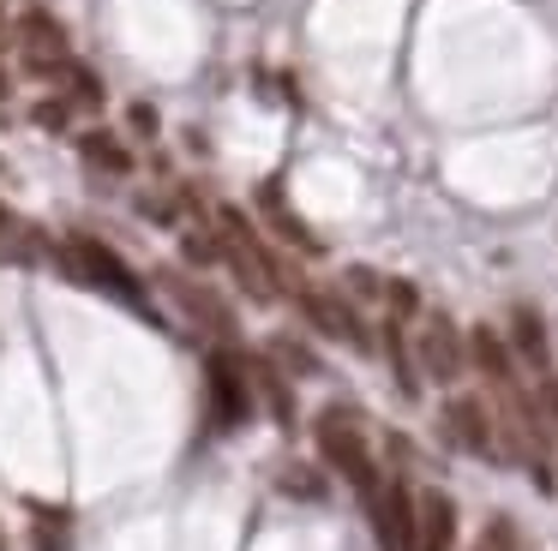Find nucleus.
Returning <instances> with one entry per match:
<instances>
[{"label":"nucleus","mask_w":558,"mask_h":551,"mask_svg":"<svg viewBox=\"0 0 558 551\" xmlns=\"http://www.w3.org/2000/svg\"><path fill=\"white\" fill-rule=\"evenodd\" d=\"M438 419H445V438L462 455H498V426H493V407L481 395H450Z\"/></svg>","instance_id":"0eeeda50"},{"label":"nucleus","mask_w":558,"mask_h":551,"mask_svg":"<svg viewBox=\"0 0 558 551\" xmlns=\"http://www.w3.org/2000/svg\"><path fill=\"white\" fill-rule=\"evenodd\" d=\"M457 546V503L445 491H421V534H414V551H450Z\"/></svg>","instance_id":"ddd939ff"},{"label":"nucleus","mask_w":558,"mask_h":551,"mask_svg":"<svg viewBox=\"0 0 558 551\" xmlns=\"http://www.w3.org/2000/svg\"><path fill=\"white\" fill-rule=\"evenodd\" d=\"M181 252H186L193 264H217V258H222V234H198V228H186V234H181Z\"/></svg>","instance_id":"f3484780"},{"label":"nucleus","mask_w":558,"mask_h":551,"mask_svg":"<svg viewBox=\"0 0 558 551\" xmlns=\"http://www.w3.org/2000/svg\"><path fill=\"white\" fill-rule=\"evenodd\" d=\"M366 515H373L378 551H414V534H421V491H409V479H385L378 498L366 503Z\"/></svg>","instance_id":"20e7f679"},{"label":"nucleus","mask_w":558,"mask_h":551,"mask_svg":"<svg viewBox=\"0 0 558 551\" xmlns=\"http://www.w3.org/2000/svg\"><path fill=\"white\" fill-rule=\"evenodd\" d=\"M78 150H85V162L102 168V174H133V150H126L114 132H85V138H78Z\"/></svg>","instance_id":"2eb2a0df"},{"label":"nucleus","mask_w":558,"mask_h":551,"mask_svg":"<svg viewBox=\"0 0 558 551\" xmlns=\"http://www.w3.org/2000/svg\"><path fill=\"white\" fill-rule=\"evenodd\" d=\"M277 354H282V359H289V366H294V371H318V359H313V354H306V347H301V342H289V335H282V342H277Z\"/></svg>","instance_id":"4be33fe9"},{"label":"nucleus","mask_w":558,"mask_h":551,"mask_svg":"<svg viewBox=\"0 0 558 551\" xmlns=\"http://www.w3.org/2000/svg\"><path fill=\"white\" fill-rule=\"evenodd\" d=\"M378 335H385V359H390V371H397V390L421 395V366H414V347H409V335H402V318H390Z\"/></svg>","instance_id":"4468645a"},{"label":"nucleus","mask_w":558,"mask_h":551,"mask_svg":"<svg viewBox=\"0 0 558 551\" xmlns=\"http://www.w3.org/2000/svg\"><path fill=\"white\" fill-rule=\"evenodd\" d=\"M481 551H486V546H481Z\"/></svg>","instance_id":"bb28decb"},{"label":"nucleus","mask_w":558,"mask_h":551,"mask_svg":"<svg viewBox=\"0 0 558 551\" xmlns=\"http://www.w3.org/2000/svg\"><path fill=\"white\" fill-rule=\"evenodd\" d=\"M205 395H210V426L217 431H241L246 414H253V371H246V354H205Z\"/></svg>","instance_id":"7ed1b4c3"},{"label":"nucleus","mask_w":558,"mask_h":551,"mask_svg":"<svg viewBox=\"0 0 558 551\" xmlns=\"http://www.w3.org/2000/svg\"><path fill=\"white\" fill-rule=\"evenodd\" d=\"M61 84H66V102H78V108H102V78H97L90 66L66 60V66H61Z\"/></svg>","instance_id":"dca6fc26"},{"label":"nucleus","mask_w":558,"mask_h":551,"mask_svg":"<svg viewBox=\"0 0 558 551\" xmlns=\"http://www.w3.org/2000/svg\"><path fill=\"white\" fill-rule=\"evenodd\" d=\"M414 359H421V371L433 383H457L462 371H469V335H462L445 311H433V318L421 323V335H414Z\"/></svg>","instance_id":"39448f33"},{"label":"nucleus","mask_w":558,"mask_h":551,"mask_svg":"<svg viewBox=\"0 0 558 551\" xmlns=\"http://www.w3.org/2000/svg\"><path fill=\"white\" fill-rule=\"evenodd\" d=\"M0 42H7V24H0ZM0 96H7V66H0Z\"/></svg>","instance_id":"393cba45"},{"label":"nucleus","mask_w":558,"mask_h":551,"mask_svg":"<svg viewBox=\"0 0 558 551\" xmlns=\"http://www.w3.org/2000/svg\"><path fill=\"white\" fill-rule=\"evenodd\" d=\"M385 299H390V318H414V311H421V287L402 282V276H390Z\"/></svg>","instance_id":"a211bd4d"},{"label":"nucleus","mask_w":558,"mask_h":551,"mask_svg":"<svg viewBox=\"0 0 558 551\" xmlns=\"http://www.w3.org/2000/svg\"><path fill=\"white\" fill-rule=\"evenodd\" d=\"M510 354L529 371H553V335H546V318L534 306H510Z\"/></svg>","instance_id":"9b49d317"},{"label":"nucleus","mask_w":558,"mask_h":551,"mask_svg":"<svg viewBox=\"0 0 558 551\" xmlns=\"http://www.w3.org/2000/svg\"><path fill=\"white\" fill-rule=\"evenodd\" d=\"M313 438H318V455H325L330 474L349 479L361 503H373L378 486H385V474H378V462H373V450H366L361 426H354L342 407H330V414H318V431H313Z\"/></svg>","instance_id":"f257e3e1"},{"label":"nucleus","mask_w":558,"mask_h":551,"mask_svg":"<svg viewBox=\"0 0 558 551\" xmlns=\"http://www.w3.org/2000/svg\"><path fill=\"white\" fill-rule=\"evenodd\" d=\"M61 264L78 276V282H90V287H102V294H114L121 306L145 311V287H138L133 264H126L114 246H102V240H90V234H66Z\"/></svg>","instance_id":"f03ea898"},{"label":"nucleus","mask_w":558,"mask_h":551,"mask_svg":"<svg viewBox=\"0 0 558 551\" xmlns=\"http://www.w3.org/2000/svg\"><path fill=\"white\" fill-rule=\"evenodd\" d=\"M126 126L150 138V132H157V108H150V102H133V108H126Z\"/></svg>","instance_id":"5701e85b"},{"label":"nucleus","mask_w":558,"mask_h":551,"mask_svg":"<svg viewBox=\"0 0 558 551\" xmlns=\"http://www.w3.org/2000/svg\"><path fill=\"white\" fill-rule=\"evenodd\" d=\"M246 371H253V390H258V402L270 407V419L289 431L294 426V390H289V378L277 371V359H270V354H246Z\"/></svg>","instance_id":"f8f14e48"},{"label":"nucleus","mask_w":558,"mask_h":551,"mask_svg":"<svg viewBox=\"0 0 558 551\" xmlns=\"http://www.w3.org/2000/svg\"><path fill=\"white\" fill-rule=\"evenodd\" d=\"M294 306H301V318L313 323L318 335H330V342H349V347H361V354L373 347V330H366L361 311H354L342 294H325V287L306 282L301 294H294Z\"/></svg>","instance_id":"423d86ee"},{"label":"nucleus","mask_w":558,"mask_h":551,"mask_svg":"<svg viewBox=\"0 0 558 551\" xmlns=\"http://www.w3.org/2000/svg\"><path fill=\"white\" fill-rule=\"evenodd\" d=\"M469 366L481 371L498 395L522 390V383H517V354H510V335H498L493 323H474V330H469Z\"/></svg>","instance_id":"1a4fd4ad"},{"label":"nucleus","mask_w":558,"mask_h":551,"mask_svg":"<svg viewBox=\"0 0 558 551\" xmlns=\"http://www.w3.org/2000/svg\"><path fill=\"white\" fill-rule=\"evenodd\" d=\"M13 234V216H7V204H0V240Z\"/></svg>","instance_id":"b1692460"},{"label":"nucleus","mask_w":558,"mask_h":551,"mask_svg":"<svg viewBox=\"0 0 558 551\" xmlns=\"http://www.w3.org/2000/svg\"><path fill=\"white\" fill-rule=\"evenodd\" d=\"M157 282L169 287L174 299H181V311H186V318H193V323H198V330H205V335H217V342H234V311L222 306V299L210 294L205 282H186L181 270H162Z\"/></svg>","instance_id":"6e6552de"},{"label":"nucleus","mask_w":558,"mask_h":551,"mask_svg":"<svg viewBox=\"0 0 558 551\" xmlns=\"http://www.w3.org/2000/svg\"><path fill=\"white\" fill-rule=\"evenodd\" d=\"M282 491H301V498H325V486H318L313 467H289V474H282Z\"/></svg>","instance_id":"412c9836"},{"label":"nucleus","mask_w":558,"mask_h":551,"mask_svg":"<svg viewBox=\"0 0 558 551\" xmlns=\"http://www.w3.org/2000/svg\"><path fill=\"white\" fill-rule=\"evenodd\" d=\"M349 287H354L361 299H385L390 276H378V270H366V264H354V270H349Z\"/></svg>","instance_id":"6ab92c4d"},{"label":"nucleus","mask_w":558,"mask_h":551,"mask_svg":"<svg viewBox=\"0 0 558 551\" xmlns=\"http://www.w3.org/2000/svg\"><path fill=\"white\" fill-rule=\"evenodd\" d=\"M66 108H73V102H61V96H49V102H37V108H31V120H37L43 132H61V126H66Z\"/></svg>","instance_id":"aec40b11"},{"label":"nucleus","mask_w":558,"mask_h":551,"mask_svg":"<svg viewBox=\"0 0 558 551\" xmlns=\"http://www.w3.org/2000/svg\"><path fill=\"white\" fill-rule=\"evenodd\" d=\"M0 551H7V534H0Z\"/></svg>","instance_id":"a878e982"},{"label":"nucleus","mask_w":558,"mask_h":551,"mask_svg":"<svg viewBox=\"0 0 558 551\" xmlns=\"http://www.w3.org/2000/svg\"><path fill=\"white\" fill-rule=\"evenodd\" d=\"M258 210H265V222H270V234L282 240V246H294V252H306V258H318L325 252V240L313 234V228L301 222V216L289 210V198H282V180H265L258 186Z\"/></svg>","instance_id":"9d476101"}]
</instances>
